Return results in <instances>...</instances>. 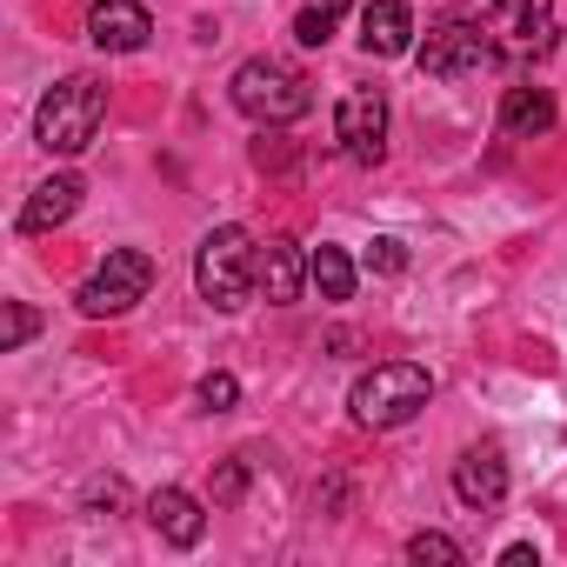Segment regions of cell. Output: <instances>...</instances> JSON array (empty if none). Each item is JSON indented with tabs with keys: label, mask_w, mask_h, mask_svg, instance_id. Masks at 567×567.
Masks as SVG:
<instances>
[{
	"label": "cell",
	"mask_w": 567,
	"mask_h": 567,
	"mask_svg": "<svg viewBox=\"0 0 567 567\" xmlns=\"http://www.w3.org/2000/svg\"><path fill=\"white\" fill-rule=\"evenodd\" d=\"M154 34V14L141 8V0H94L87 8V41L101 54H141Z\"/></svg>",
	"instance_id": "10"
},
{
	"label": "cell",
	"mask_w": 567,
	"mask_h": 567,
	"mask_svg": "<svg viewBox=\"0 0 567 567\" xmlns=\"http://www.w3.org/2000/svg\"><path fill=\"white\" fill-rule=\"evenodd\" d=\"M147 527H154L167 547H200V540H207V507H200L187 487H154V494H147Z\"/></svg>",
	"instance_id": "14"
},
{
	"label": "cell",
	"mask_w": 567,
	"mask_h": 567,
	"mask_svg": "<svg viewBox=\"0 0 567 567\" xmlns=\"http://www.w3.org/2000/svg\"><path fill=\"white\" fill-rule=\"evenodd\" d=\"M501 560H507V567H527V560H540V554H534V547H527V540H514V547H507V554H501Z\"/></svg>",
	"instance_id": "24"
},
{
	"label": "cell",
	"mask_w": 567,
	"mask_h": 567,
	"mask_svg": "<svg viewBox=\"0 0 567 567\" xmlns=\"http://www.w3.org/2000/svg\"><path fill=\"white\" fill-rule=\"evenodd\" d=\"M554 121H560V107H554V94L547 87H507L501 94V134L507 141H540V134H554Z\"/></svg>",
	"instance_id": "15"
},
{
	"label": "cell",
	"mask_w": 567,
	"mask_h": 567,
	"mask_svg": "<svg viewBox=\"0 0 567 567\" xmlns=\"http://www.w3.org/2000/svg\"><path fill=\"white\" fill-rule=\"evenodd\" d=\"M501 494H507V447L501 441L461 447V461H454V501L474 507V514H487V507H501Z\"/></svg>",
	"instance_id": "9"
},
{
	"label": "cell",
	"mask_w": 567,
	"mask_h": 567,
	"mask_svg": "<svg viewBox=\"0 0 567 567\" xmlns=\"http://www.w3.org/2000/svg\"><path fill=\"white\" fill-rule=\"evenodd\" d=\"M334 141L354 167H381V154H388V94L374 81H354L334 101Z\"/></svg>",
	"instance_id": "7"
},
{
	"label": "cell",
	"mask_w": 567,
	"mask_h": 567,
	"mask_svg": "<svg viewBox=\"0 0 567 567\" xmlns=\"http://www.w3.org/2000/svg\"><path fill=\"white\" fill-rule=\"evenodd\" d=\"M41 334V315L28 301H0V354H21Z\"/></svg>",
	"instance_id": "18"
},
{
	"label": "cell",
	"mask_w": 567,
	"mask_h": 567,
	"mask_svg": "<svg viewBox=\"0 0 567 567\" xmlns=\"http://www.w3.org/2000/svg\"><path fill=\"white\" fill-rule=\"evenodd\" d=\"M227 94H234V107H240L254 127H295V121L315 107V81H308L295 61H280V54L240 61L234 81H227Z\"/></svg>",
	"instance_id": "2"
},
{
	"label": "cell",
	"mask_w": 567,
	"mask_h": 567,
	"mask_svg": "<svg viewBox=\"0 0 567 567\" xmlns=\"http://www.w3.org/2000/svg\"><path fill=\"white\" fill-rule=\"evenodd\" d=\"M408 560H441V567H461L467 560V547L454 540V534H441V527H421V534H408Z\"/></svg>",
	"instance_id": "19"
},
{
	"label": "cell",
	"mask_w": 567,
	"mask_h": 567,
	"mask_svg": "<svg viewBox=\"0 0 567 567\" xmlns=\"http://www.w3.org/2000/svg\"><path fill=\"white\" fill-rule=\"evenodd\" d=\"M361 54L368 61L414 54V8H408V0H368V8H361Z\"/></svg>",
	"instance_id": "13"
},
{
	"label": "cell",
	"mask_w": 567,
	"mask_h": 567,
	"mask_svg": "<svg viewBox=\"0 0 567 567\" xmlns=\"http://www.w3.org/2000/svg\"><path fill=\"white\" fill-rule=\"evenodd\" d=\"M308 280L321 288V301H354V280H361V267H354V254H348V247L321 240V247L308 254Z\"/></svg>",
	"instance_id": "16"
},
{
	"label": "cell",
	"mask_w": 567,
	"mask_h": 567,
	"mask_svg": "<svg viewBox=\"0 0 567 567\" xmlns=\"http://www.w3.org/2000/svg\"><path fill=\"white\" fill-rule=\"evenodd\" d=\"M348 8H354V0H308V8L295 14V41H301V48H328V41L341 34Z\"/></svg>",
	"instance_id": "17"
},
{
	"label": "cell",
	"mask_w": 567,
	"mask_h": 567,
	"mask_svg": "<svg viewBox=\"0 0 567 567\" xmlns=\"http://www.w3.org/2000/svg\"><path fill=\"white\" fill-rule=\"evenodd\" d=\"M308 288V260L295 240H267L254 254V295H267V308H295Z\"/></svg>",
	"instance_id": "12"
},
{
	"label": "cell",
	"mask_w": 567,
	"mask_h": 567,
	"mask_svg": "<svg viewBox=\"0 0 567 567\" xmlns=\"http://www.w3.org/2000/svg\"><path fill=\"white\" fill-rule=\"evenodd\" d=\"M240 494H247V454H227L214 467V507H234Z\"/></svg>",
	"instance_id": "22"
},
{
	"label": "cell",
	"mask_w": 567,
	"mask_h": 567,
	"mask_svg": "<svg viewBox=\"0 0 567 567\" xmlns=\"http://www.w3.org/2000/svg\"><path fill=\"white\" fill-rule=\"evenodd\" d=\"M194 408H200V414H234V408H240V381H234L227 368L200 374V388H194Z\"/></svg>",
	"instance_id": "20"
},
{
	"label": "cell",
	"mask_w": 567,
	"mask_h": 567,
	"mask_svg": "<svg viewBox=\"0 0 567 567\" xmlns=\"http://www.w3.org/2000/svg\"><path fill=\"white\" fill-rule=\"evenodd\" d=\"M254 234L247 227H214V234H200V247H194V288H200V301L214 308V315H240L247 301H254Z\"/></svg>",
	"instance_id": "4"
},
{
	"label": "cell",
	"mask_w": 567,
	"mask_h": 567,
	"mask_svg": "<svg viewBox=\"0 0 567 567\" xmlns=\"http://www.w3.org/2000/svg\"><path fill=\"white\" fill-rule=\"evenodd\" d=\"M368 274H408V240L374 234V240H368Z\"/></svg>",
	"instance_id": "23"
},
{
	"label": "cell",
	"mask_w": 567,
	"mask_h": 567,
	"mask_svg": "<svg viewBox=\"0 0 567 567\" xmlns=\"http://www.w3.org/2000/svg\"><path fill=\"white\" fill-rule=\"evenodd\" d=\"M487 54H494L487 28H481V21H467V14H447V21H434V28H427V41H414V68H421L427 81L474 74Z\"/></svg>",
	"instance_id": "8"
},
{
	"label": "cell",
	"mask_w": 567,
	"mask_h": 567,
	"mask_svg": "<svg viewBox=\"0 0 567 567\" xmlns=\"http://www.w3.org/2000/svg\"><path fill=\"white\" fill-rule=\"evenodd\" d=\"M101 121H107V81L68 74V81H54V87L41 94V107H34V141H41L48 161H74V154L94 147Z\"/></svg>",
	"instance_id": "1"
},
{
	"label": "cell",
	"mask_w": 567,
	"mask_h": 567,
	"mask_svg": "<svg viewBox=\"0 0 567 567\" xmlns=\"http://www.w3.org/2000/svg\"><path fill=\"white\" fill-rule=\"evenodd\" d=\"M427 401H434V374H427L421 361H374V368L348 388V414H354V427H368V434L408 427Z\"/></svg>",
	"instance_id": "3"
},
{
	"label": "cell",
	"mask_w": 567,
	"mask_h": 567,
	"mask_svg": "<svg viewBox=\"0 0 567 567\" xmlns=\"http://www.w3.org/2000/svg\"><path fill=\"white\" fill-rule=\"evenodd\" d=\"M154 295V254L147 247H107V260L74 288V308L87 321H121Z\"/></svg>",
	"instance_id": "5"
},
{
	"label": "cell",
	"mask_w": 567,
	"mask_h": 567,
	"mask_svg": "<svg viewBox=\"0 0 567 567\" xmlns=\"http://www.w3.org/2000/svg\"><path fill=\"white\" fill-rule=\"evenodd\" d=\"M487 41H494V61L507 68H527V61H547L554 54V0H494L481 14Z\"/></svg>",
	"instance_id": "6"
},
{
	"label": "cell",
	"mask_w": 567,
	"mask_h": 567,
	"mask_svg": "<svg viewBox=\"0 0 567 567\" xmlns=\"http://www.w3.org/2000/svg\"><path fill=\"white\" fill-rule=\"evenodd\" d=\"M81 194H87V181L61 167V174H48V181H41L28 200H21L14 227H21V234H54V227H68V220L81 214Z\"/></svg>",
	"instance_id": "11"
},
{
	"label": "cell",
	"mask_w": 567,
	"mask_h": 567,
	"mask_svg": "<svg viewBox=\"0 0 567 567\" xmlns=\"http://www.w3.org/2000/svg\"><path fill=\"white\" fill-rule=\"evenodd\" d=\"M127 507V481L121 474H101V481H87V494H81V514H121Z\"/></svg>",
	"instance_id": "21"
}]
</instances>
